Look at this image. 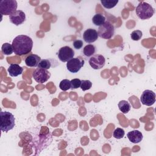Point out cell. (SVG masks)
<instances>
[{
  "label": "cell",
  "mask_w": 156,
  "mask_h": 156,
  "mask_svg": "<svg viewBox=\"0 0 156 156\" xmlns=\"http://www.w3.org/2000/svg\"><path fill=\"white\" fill-rule=\"evenodd\" d=\"M88 63L93 69H99L105 65V58L101 54H94L89 59Z\"/></svg>",
  "instance_id": "9c48e42d"
},
{
  "label": "cell",
  "mask_w": 156,
  "mask_h": 156,
  "mask_svg": "<svg viewBox=\"0 0 156 156\" xmlns=\"http://www.w3.org/2000/svg\"><path fill=\"white\" fill-rule=\"evenodd\" d=\"M1 51L2 54L4 55H10L13 52V49L12 47V44L9 43H5L2 45L1 47Z\"/></svg>",
  "instance_id": "ffe728a7"
},
{
  "label": "cell",
  "mask_w": 156,
  "mask_h": 156,
  "mask_svg": "<svg viewBox=\"0 0 156 156\" xmlns=\"http://www.w3.org/2000/svg\"><path fill=\"white\" fill-rule=\"evenodd\" d=\"M1 130L7 132L12 130L15 126V119L13 115L9 112H1Z\"/></svg>",
  "instance_id": "3957f363"
},
{
  "label": "cell",
  "mask_w": 156,
  "mask_h": 156,
  "mask_svg": "<svg viewBox=\"0 0 156 156\" xmlns=\"http://www.w3.org/2000/svg\"><path fill=\"white\" fill-rule=\"evenodd\" d=\"M140 101L144 105H152L155 102V93L150 90H144L141 95Z\"/></svg>",
  "instance_id": "30bf717a"
},
{
  "label": "cell",
  "mask_w": 156,
  "mask_h": 156,
  "mask_svg": "<svg viewBox=\"0 0 156 156\" xmlns=\"http://www.w3.org/2000/svg\"><path fill=\"white\" fill-rule=\"evenodd\" d=\"M13 52L18 55H23L31 52L33 41L30 37L25 35L16 36L12 41Z\"/></svg>",
  "instance_id": "6da1fadb"
},
{
  "label": "cell",
  "mask_w": 156,
  "mask_h": 156,
  "mask_svg": "<svg viewBox=\"0 0 156 156\" xmlns=\"http://www.w3.org/2000/svg\"><path fill=\"white\" fill-rule=\"evenodd\" d=\"M9 20L12 24L15 26H19L23 23L26 20V14L22 10H18L9 16Z\"/></svg>",
  "instance_id": "8fae6325"
},
{
  "label": "cell",
  "mask_w": 156,
  "mask_h": 156,
  "mask_svg": "<svg viewBox=\"0 0 156 156\" xmlns=\"http://www.w3.org/2000/svg\"><path fill=\"white\" fill-rule=\"evenodd\" d=\"M103 7L106 9H112L118 3V0H101Z\"/></svg>",
  "instance_id": "44dd1931"
},
{
  "label": "cell",
  "mask_w": 156,
  "mask_h": 156,
  "mask_svg": "<svg viewBox=\"0 0 156 156\" xmlns=\"http://www.w3.org/2000/svg\"><path fill=\"white\" fill-rule=\"evenodd\" d=\"M60 88L63 91H67L71 88V81L68 79L62 80L59 84Z\"/></svg>",
  "instance_id": "7402d4cb"
},
{
  "label": "cell",
  "mask_w": 156,
  "mask_h": 156,
  "mask_svg": "<svg viewBox=\"0 0 156 156\" xmlns=\"http://www.w3.org/2000/svg\"><path fill=\"white\" fill-rule=\"evenodd\" d=\"M96 51L95 46L93 44H87L83 49V53L87 57H91Z\"/></svg>",
  "instance_id": "d6986e66"
},
{
  "label": "cell",
  "mask_w": 156,
  "mask_h": 156,
  "mask_svg": "<svg viewBox=\"0 0 156 156\" xmlns=\"http://www.w3.org/2000/svg\"><path fill=\"white\" fill-rule=\"evenodd\" d=\"M84 63L85 62L82 58L73 57L67 62L66 68L69 72L76 73L83 66Z\"/></svg>",
  "instance_id": "52a82bcc"
},
{
  "label": "cell",
  "mask_w": 156,
  "mask_h": 156,
  "mask_svg": "<svg viewBox=\"0 0 156 156\" xmlns=\"http://www.w3.org/2000/svg\"><path fill=\"white\" fill-rule=\"evenodd\" d=\"M127 136L129 141L133 143H138L143 140L142 133L138 130H133L129 132L127 134Z\"/></svg>",
  "instance_id": "4fadbf2b"
},
{
  "label": "cell",
  "mask_w": 156,
  "mask_h": 156,
  "mask_svg": "<svg viewBox=\"0 0 156 156\" xmlns=\"http://www.w3.org/2000/svg\"><path fill=\"white\" fill-rule=\"evenodd\" d=\"M71 81V88L76 89L80 87L81 85V80L79 79H73Z\"/></svg>",
  "instance_id": "484cf974"
},
{
  "label": "cell",
  "mask_w": 156,
  "mask_h": 156,
  "mask_svg": "<svg viewBox=\"0 0 156 156\" xmlns=\"http://www.w3.org/2000/svg\"><path fill=\"white\" fill-rule=\"evenodd\" d=\"M98 37V32L94 29H88L83 32V38L87 43L94 42L97 40Z\"/></svg>",
  "instance_id": "7c38bea8"
},
{
  "label": "cell",
  "mask_w": 156,
  "mask_h": 156,
  "mask_svg": "<svg viewBox=\"0 0 156 156\" xmlns=\"http://www.w3.org/2000/svg\"><path fill=\"white\" fill-rule=\"evenodd\" d=\"M40 57L37 54H29L25 58V63L27 66L29 67H36L38 66L40 60Z\"/></svg>",
  "instance_id": "5bb4252c"
},
{
  "label": "cell",
  "mask_w": 156,
  "mask_h": 156,
  "mask_svg": "<svg viewBox=\"0 0 156 156\" xmlns=\"http://www.w3.org/2000/svg\"><path fill=\"white\" fill-rule=\"evenodd\" d=\"M17 7V2L15 0H2L0 1V13L10 16L16 11Z\"/></svg>",
  "instance_id": "277c9868"
},
{
  "label": "cell",
  "mask_w": 156,
  "mask_h": 156,
  "mask_svg": "<svg viewBox=\"0 0 156 156\" xmlns=\"http://www.w3.org/2000/svg\"><path fill=\"white\" fill-rule=\"evenodd\" d=\"M7 71L10 76L16 77L22 74L23 68L18 64H11L7 69Z\"/></svg>",
  "instance_id": "9a60e30c"
},
{
  "label": "cell",
  "mask_w": 156,
  "mask_h": 156,
  "mask_svg": "<svg viewBox=\"0 0 156 156\" xmlns=\"http://www.w3.org/2000/svg\"><path fill=\"white\" fill-rule=\"evenodd\" d=\"M124 134H125V132H124V129L118 127V128H116L114 130L113 136L114 138H115L116 139H121L124 137Z\"/></svg>",
  "instance_id": "603a6c76"
},
{
  "label": "cell",
  "mask_w": 156,
  "mask_h": 156,
  "mask_svg": "<svg viewBox=\"0 0 156 156\" xmlns=\"http://www.w3.org/2000/svg\"><path fill=\"white\" fill-rule=\"evenodd\" d=\"M143 36V32L140 30H133L130 34V37L132 40L134 41H138L141 39V38Z\"/></svg>",
  "instance_id": "cb8c5ba5"
},
{
  "label": "cell",
  "mask_w": 156,
  "mask_h": 156,
  "mask_svg": "<svg viewBox=\"0 0 156 156\" xmlns=\"http://www.w3.org/2000/svg\"><path fill=\"white\" fill-rule=\"evenodd\" d=\"M57 56L61 62H67L68 60L74 57V51L71 48L68 46H65L62 47L58 50Z\"/></svg>",
  "instance_id": "ba28073f"
},
{
  "label": "cell",
  "mask_w": 156,
  "mask_h": 156,
  "mask_svg": "<svg viewBox=\"0 0 156 156\" xmlns=\"http://www.w3.org/2000/svg\"><path fill=\"white\" fill-rule=\"evenodd\" d=\"M135 11L138 17L143 20L149 19L153 16L155 12L152 6L144 1H141L138 4Z\"/></svg>",
  "instance_id": "7a4b0ae2"
},
{
  "label": "cell",
  "mask_w": 156,
  "mask_h": 156,
  "mask_svg": "<svg viewBox=\"0 0 156 156\" xmlns=\"http://www.w3.org/2000/svg\"><path fill=\"white\" fill-rule=\"evenodd\" d=\"M118 106L119 110L124 114L127 113L131 109L130 104L128 101L125 100L120 101L118 104Z\"/></svg>",
  "instance_id": "e0dca14e"
},
{
  "label": "cell",
  "mask_w": 156,
  "mask_h": 156,
  "mask_svg": "<svg viewBox=\"0 0 156 156\" xmlns=\"http://www.w3.org/2000/svg\"><path fill=\"white\" fill-rule=\"evenodd\" d=\"M115 32V28L112 24L108 21H105L102 25L100 26L98 29V36L103 39L111 38Z\"/></svg>",
  "instance_id": "5b68a950"
},
{
  "label": "cell",
  "mask_w": 156,
  "mask_h": 156,
  "mask_svg": "<svg viewBox=\"0 0 156 156\" xmlns=\"http://www.w3.org/2000/svg\"><path fill=\"white\" fill-rule=\"evenodd\" d=\"M32 76L37 82L43 83L46 82L50 78L51 73L48 71V69L38 68L34 71Z\"/></svg>",
  "instance_id": "8992f818"
},
{
  "label": "cell",
  "mask_w": 156,
  "mask_h": 156,
  "mask_svg": "<svg viewBox=\"0 0 156 156\" xmlns=\"http://www.w3.org/2000/svg\"><path fill=\"white\" fill-rule=\"evenodd\" d=\"M73 46L76 49H80L83 46V41L80 40H76L73 42Z\"/></svg>",
  "instance_id": "4316f807"
},
{
  "label": "cell",
  "mask_w": 156,
  "mask_h": 156,
  "mask_svg": "<svg viewBox=\"0 0 156 156\" xmlns=\"http://www.w3.org/2000/svg\"><path fill=\"white\" fill-rule=\"evenodd\" d=\"M54 62H56V60L52 59V58L42 59L40 60V62L38 65V68L48 69L51 67H55L56 66L54 65Z\"/></svg>",
  "instance_id": "2e32d148"
},
{
  "label": "cell",
  "mask_w": 156,
  "mask_h": 156,
  "mask_svg": "<svg viewBox=\"0 0 156 156\" xmlns=\"http://www.w3.org/2000/svg\"><path fill=\"white\" fill-rule=\"evenodd\" d=\"M92 22L95 26H100L105 22V17L101 13H96L93 16Z\"/></svg>",
  "instance_id": "ac0fdd59"
},
{
  "label": "cell",
  "mask_w": 156,
  "mask_h": 156,
  "mask_svg": "<svg viewBox=\"0 0 156 156\" xmlns=\"http://www.w3.org/2000/svg\"><path fill=\"white\" fill-rule=\"evenodd\" d=\"M92 87V83L89 80H82L80 88L83 91L90 90Z\"/></svg>",
  "instance_id": "d4e9b609"
}]
</instances>
